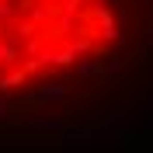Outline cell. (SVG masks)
<instances>
[{
    "label": "cell",
    "instance_id": "obj_1",
    "mask_svg": "<svg viewBox=\"0 0 153 153\" xmlns=\"http://www.w3.org/2000/svg\"><path fill=\"white\" fill-rule=\"evenodd\" d=\"M122 38L118 0H0V94L108 56Z\"/></svg>",
    "mask_w": 153,
    "mask_h": 153
}]
</instances>
